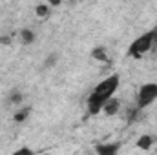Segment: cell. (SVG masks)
I'll return each instance as SVG.
<instances>
[{"label":"cell","mask_w":157,"mask_h":155,"mask_svg":"<svg viewBox=\"0 0 157 155\" xmlns=\"http://www.w3.org/2000/svg\"><path fill=\"white\" fill-rule=\"evenodd\" d=\"M119 88V77L117 75H110L104 80H101L95 89L90 93L88 97V113L90 115H97L99 112H102V106L115 95Z\"/></svg>","instance_id":"6da1fadb"},{"label":"cell","mask_w":157,"mask_h":155,"mask_svg":"<svg viewBox=\"0 0 157 155\" xmlns=\"http://www.w3.org/2000/svg\"><path fill=\"white\" fill-rule=\"evenodd\" d=\"M155 46H157V28L152 29V31H146L144 35H141V37H137L133 40L128 47V55L133 57V59H141L150 49H154Z\"/></svg>","instance_id":"7a4b0ae2"},{"label":"cell","mask_w":157,"mask_h":155,"mask_svg":"<svg viewBox=\"0 0 157 155\" xmlns=\"http://www.w3.org/2000/svg\"><path fill=\"white\" fill-rule=\"evenodd\" d=\"M91 57H93L95 60H99V62H108V60H110V59H108V51H106V47H102V46L95 47V49L91 51Z\"/></svg>","instance_id":"52a82bcc"},{"label":"cell","mask_w":157,"mask_h":155,"mask_svg":"<svg viewBox=\"0 0 157 155\" xmlns=\"http://www.w3.org/2000/svg\"><path fill=\"white\" fill-rule=\"evenodd\" d=\"M88 155H95V153H88Z\"/></svg>","instance_id":"9a60e30c"},{"label":"cell","mask_w":157,"mask_h":155,"mask_svg":"<svg viewBox=\"0 0 157 155\" xmlns=\"http://www.w3.org/2000/svg\"><path fill=\"white\" fill-rule=\"evenodd\" d=\"M28 115H29V108H24V110H20V112L15 113L13 120H15V122H24V120L28 119Z\"/></svg>","instance_id":"7c38bea8"},{"label":"cell","mask_w":157,"mask_h":155,"mask_svg":"<svg viewBox=\"0 0 157 155\" xmlns=\"http://www.w3.org/2000/svg\"><path fill=\"white\" fill-rule=\"evenodd\" d=\"M154 137L152 135H141L139 139H137V148L139 150H150L152 146H154Z\"/></svg>","instance_id":"8992f818"},{"label":"cell","mask_w":157,"mask_h":155,"mask_svg":"<svg viewBox=\"0 0 157 155\" xmlns=\"http://www.w3.org/2000/svg\"><path fill=\"white\" fill-rule=\"evenodd\" d=\"M119 110H121V100H119V99H115V97H112V99H110V100L102 106V112H104L108 117L117 115Z\"/></svg>","instance_id":"277c9868"},{"label":"cell","mask_w":157,"mask_h":155,"mask_svg":"<svg viewBox=\"0 0 157 155\" xmlns=\"http://www.w3.org/2000/svg\"><path fill=\"white\" fill-rule=\"evenodd\" d=\"M13 155H35V153H33V150H31V148H28V146H22V148H18V150H17Z\"/></svg>","instance_id":"4fadbf2b"},{"label":"cell","mask_w":157,"mask_h":155,"mask_svg":"<svg viewBox=\"0 0 157 155\" xmlns=\"http://www.w3.org/2000/svg\"><path fill=\"white\" fill-rule=\"evenodd\" d=\"M22 99H24V95H22L18 89H15V91L9 93V97H7V104H9V106H13V104H20Z\"/></svg>","instance_id":"ba28073f"},{"label":"cell","mask_w":157,"mask_h":155,"mask_svg":"<svg viewBox=\"0 0 157 155\" xmlns=\"http://www.w3.org/2000/svg\"><path fill=\"white\" fill-rule=\"evenodd\" d=\"M20 39L24 44H31L33 40H35V33L31 31V29H22L20 31Z\"/></svg>","instance_id":"30bf717a"},{"label":"cell","mask_w":157,"mask_h":155,"mask_svg":"<svg viewBox=\"0 0 157 155\" xmlns=\"http://www.w3.org/2000/svg\"><path fill=\"white\" fill-rule=\"evenodd\" d=\"M55 64H57V55L53 53V55H49V57L46 59V62H44V66H46V68H51V66H55Z\"/></svg>","instance_id":"5bb4252c"},{"label":"cell","mask_w":157,"mask_h":155,"mask_svg":"<svg viewBox=\"0 0 157 155\" xmlns=\"http://www.w3.org/2000/svg\"><path fill=\"white\" fill-rule=\"evenodd\" d=\"M35 15H39L40 18L48 17V15H49V6H48V4H39V6L35 7Z\"/></svg>","instance_id":"8fae6325"},{"label":"cell","mask_w":157,"mask_h":155,"mask_svg":"<svg viewBox=\"0 0 157 155\" xmlns=\"http://www.w3.org/2000/svg\"><path fill=\"white\" fill-rule=\"evenodd\" d=\"M143 119V110L139 108H132L130 113H128V122H139Z\"/></svg>","instance_id":"9c48e42d"},{"label":"cell","mask_w":157,"mask_h":155,"mask_svg":"<svg viewBox=\"0 0 157 155\" xmlns=\"http://www.w3.org/2000/svg\"><path fill=\"white\" fill-rule=\"evenodd\" d=\"M119 142H108V144H97V153L95 155H117Z\"/></svg>","instance_id":"5b68a950"},{"label":"cell","mask_w":157,"mask_h":155,"mask_svg":"<svg viewBox=\"0 0 157 155\" xmlns=\"http://www.w3.org/2000/svg\"><path fill=\"white\" fill-rule=\"evenodd\" d=\"M157 100V84L155 82H148V84H143L137 91V104L135 108L139 110H146L152 102Z\"/></svg>","instance_id":"3957f363"}]
</instances>
